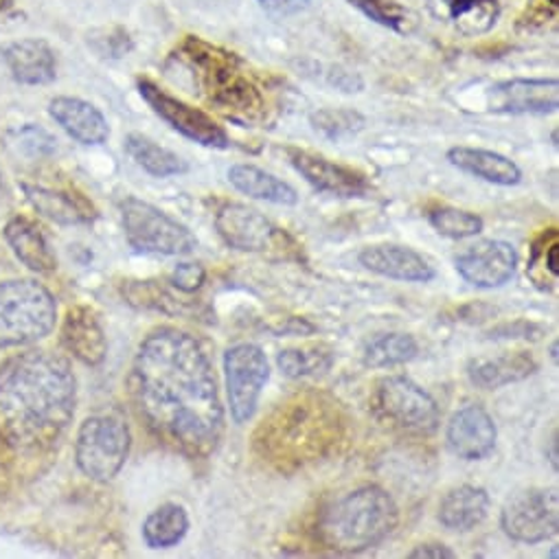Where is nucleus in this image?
<instances>
[{
	"label": "nucleus",
	"instance_id": "nucleus-1",
	"mask_svg": "<svg viewBox=\"0 0 559 559\" xmlns=\"http://www.w3.org/2000/svg\"><path fill=\"white\" fill-rule=\"evenodd\" d=\"M130 384L158 441L191 459H204L217 448L224 408L215 369L195 336L178 328L150 332L136 352Z\"/></svg>",
	"mask_w": 559,
	"mask_h": 559
},
{
	"label": "nucleus",
	"instance_id": "nucleus-2",
	"mask_svg": "<svg viewBox=\"0 0 559 559\" xmlns=\"http://www.w3.org/2000/svg\"><path fill=\"white\" fill-rule=\"evenodd\" d=\"M78 380L71 362L29 349L0 365V435L23 450L53 445L75 415Z\"/></svg>",
	"mask_w": 559,
	"mask_h": 559
},
{
	"label": "nucleus",
	"instance_id": "nucleus-3",
	"mask_svg": "<svg viewBox=\"0 0 559 559\" xmlns=\"http://www.w3.org/2000/svg\"><path fill=\"white\" fill-rule=\"evenodd\" d=\"M343 435L336 400L319 391H299L278 402L254 430V452L282 472L325 456Z\"/></svg>",
	"mask_w": 559,
	"mask_h": 559
},
{
	"label": "nucleus",
	"instance_id": "nucleus-4",
	"mask_svg": "<svg viewBox=\"0 0 559 559\" xmlns=\"http://www.w3.org/2000/svg\"><path fill=\"white\" fill-rule=\"evenodd\" d=\"M400 522L395 498L378 487H358L332 504L317 520V539L323 548L343 555H358L380 546Z\"/></svg>",
	"mask_w": 559,
	"mask_h": 559
},
{
	"label": "nucleus",
	"instance_id": "nucleus-5",
	"mask_svg": "<svg viewBox=\"0 0 559 559\" xmlns=\"http://www.w3.org/2000/svg\"><path fill=\"white\" fill-rule=\"evenodd\" d=\"M182 62L195 80L198 93L224 117L239 123H254L265 110L257 84L243 75L233 53L215 49L202 40H187Z\"/></svg>",
	"mask_w": 559,
	"mask_h": 559
},
{
	"label": "nucleus",
	"instance_id": "nucleus-6",
	"mask_svg": "<svg viewBox=\"0 0 559 559\" xmlns=\"http://www.w3.org/2000/svg\"><path fill=\"white\" fill-rule=\"evenodd\" d=\"M58 321L56 297L34 278L0 284V352L47 338Z\"/></svg>",
	"mask_w": 559,
	"mask_h": 559
},
{
	"label": "nucleus",
	"instance_id": "nucleus-7",
	"mask_svg": "<svg viewBox=\"0 0 559 559\" xmlns=\"http://www.w3.org/2000/svg\"><path fill=\"white\" fill-rule=\"evenodd\" d=\"M132 432L117 413H97L84 419L75 439V461L84 476L95 483L112 480L126 465Z\"/></svg>",
	"mask_w": 559,
	"mask_h": 559
},
{
	"label": "nucleus",
	"instance_id": "nucleus-8",
	"mask_svg": "<svg viewBox=\"0 0 559 559\" xmlns=\"http://www.w3.org/2000/svg\"><path fill=\"white\" fill-rule=\"evenodd\" d=\"M121 222L126 239L136 252L182 257L198 248L195 235L185 224L141 198L121 202Z\"/></svg>",
	"mask_w": 559,
	"mask_h": 559
},
{
	"label": "nucleus",
	"instance_id": "nucleus-9",
	"mask_svg": "<svg viewBox=\"0 0 559 559\" xmlns=\"http://www.w3.org/2000/svg\"><path fill=\"white\" fill-rule=\"evenodd\" d=\"M373 406L382 421L408 435H432L441 421L435 397L406 376L380 380L373 393Z\"/></svg>",
	"mask_w": 559,
	"mask_h": 559
},
{
	"label": "nucleus",
	"instance_id": "nucleus-10",
	"mask_svg": "<svg viewBox=\"0 0 559 559\" xmlns=\"http://www.w3.org/2000/svg\"><path fill=\"white\" fill-rule=\"evenodd\" d=\"M500 528L520 544H539L559 531V496L552 487L515 491L500 511Z\"/></svg>",
	"mask_w": 559,
	"mask_h": 559
},
{
	"label": "nucleus",
	"instance_id": "nucleus-11",
	"mask_svg": "<svg viewBox=\"0 0 559 559\" xmlns=\"http://www.w3.org/2000/svg\"><path fill=\"white\" fill-rule=\"evenodd\" d=\"M224 378L230 417L237 426L248 424L259 406L261 391L270 380V365L259 345L239 343L224 354Z\"/></svg>",
	"mask_w": 559,
	"mask_h": 559
},
{
	"label": "nucleus",
	"instance_id": "nucleus-12",
	"mask_svg": "<svg viewBox=\"0 0 559 559\" xmlns=\"http://www.w3.org/2000/svg\"><path fill=\"white\" fill-rule=\"evenodd\" d=\"M215 230L226 246L243 252L293 250L288 246H295L284 228H278L261 211L241 202H226L217 209Z\"/></svg>",
	"mask_w": 559,
	"mask_h": 559
},
{
	"label": "nucleus",
	"instance_id": "nucleus-13",
	"mask_svg": "<svg viewBox=\"0 0 559 559\" xmlns=\"http://www.w3.org/2000/svg\"><path fill=\"white\" fill-rule=\"evenodd\" d=\"M139 93L147 102L154 115H158L171 130L182 134L185 139L200 143L204 147L213 150H226L230 147V139L222 126L213 121L211 115H206L200 108H193L185 104L182 99L171 97L150 80H139Z\"/></svg>",
	"mask_w": 559,
	"mask_h": 559
},
{
	"label": "nucleus",
	"instance_id": "nucleus-14",
	"mask_svg": "<svg viewBox=\"0 0 559 559\" xmlns=\"http://www.w3.org/2000/svg\"><path fill=\"white\" fill-rule=\"evenodd\" d=\"M518 265V250L502 239H483L456 257V272L474 288L493 290L509 284Z\"/></svg>",
	"mask_w": 559,
	"mask_h": 559
},
{
	"label": "nucleus",
	"instance_id": "nucleus-15",
	"mask_svg": "<svg viewBox=\"0 0 559 559\" xmlns=\"http://www.w3.org/2000/svg\"><path fill=\"white\" fill-rule=\"evenodd\" d=\"M290 165L321 193H330L336 198H367L371 193V185L365 174L338 165L321 154L288 147L286 150Z\"/></svg>",
	"mask_w": 559,
	"mask_h": 559
},
{
	"label": "nucleus",
	"instance_id": "nucleus-16",
	"mask_svg": "<svg viewBox=\"0 0 559 559\" xmlns=\"http://www.w3.org/2000/svg\"><path fill=\"white\" fill-rule=\"evenodd\" d=\"M559 108L557 80H507L487 91V110L498 115H550Z\"/></svg>",
	"mask_w": 559,
	"mask_h": 559
},
{
	"label": "nucleus",
	"instance_id": "nucleus-17",
	"mask_svg": "<svg viewBox=\"0 0 559 559\" xmlns=\"http://www.w3.org/2000/svg\"><path fill=\"white\" fill-rule=\"evenodd\" d=\"M498 439V428L493 417L478 404L463 406L456 411L448 424L445 441L454 456L463 461H483L487 459Z\"/></svg>",
	"mask_w": 559,
	"mask_h": 559
},
{
	"label": "nucleus",
	"instance_id": "nucleus-18",
	"mask_svg": "<svg viewBox=\"0 0 559 559\" xmlns=\"http://www.w3.org/2000/svg\"><path fill=\"white\" fill-rule=\"evenodd\" d=\"M360 265L367 270L393 278V282H408V284H428L437 276L432 263L408 246L397 243H378L367 246L358 254Z\"/></svg>",
	"mask_w": 559,
	"mask_h": 559
},
{
	"label": "nucleus",
	"instance_id": "nucleus-19",
	"mask_svg": "<svg viewBox=\"0 0 559 559\" xmlns=\"http://www.w3.org/2000/svg\"><path fill=\"white\" fill-rule=\"evenodd\" d=\"M0 56L12 78L23 86H47L58 78V62L53 49L38 38L14 40L0 47Z\"/></svg>",
	"mask_w": 559,
	"mask_h": 559
},
{
	"label": "nucleus",
	"instance_id": "nucleus-20",
	"mask_svg": "<svg viewBox=\"0 0 559 559\" xmlns=\"http://www.w3.org/2000/svg\"><path fill=\"white\" fill-rule=\"evenodd\" d=\"M51 119L78 143L102 145L110 136V126L102 110L78 97H56L49 104Z\"/></svg>",
	"mask_w": 559,
	"mask_h": 559
},
{
	"label": "nucleus",
	"instance_id": "nucleus-21",
	"mask_svg": "<svg viewBox=\"0 0 559 559\" xmlns=\"http://www.w3.org/2000/svg\"><path fill=\"white\" fill-rule=\"evenodd\" d=\"M62 345L86 367H99L108 354L106 332L91 308L69 310L62 325Z\"/></svg>",
	"mask_w": 559,
	"mask_h": 559
},
{
	"label": "nucleus",
	"instance_id": "nucleus-22",
	"mask_svg": "<svg viewBox=\"0 0 559 559\" xmlns=\"http://www.w3.org/2000/svg\"><path fill=\"white\" fill-rule=\"evenodd\" d=\"M430 14L472 38L493 29L500 16L498 0H426Z\"/></svg>",
	"mask_w": 559,
	"mask_h": 559
},
{
	"label": "nucleus",
	"instance_id": "nucleus-23",
	"mask_svg": "<svg viewBox=\"0 0 559 559\" xmlns=\"http://www.w3.org/2000/svg\"><path fill=\"white\" fill-rule=\"evenodd\" d=\"M537 371V362L526 352H507L493 358H476L467 365V378L483 391H496L526 380Z\"/></svg>",
	"mask_w": 559,
	"mask_h": 559
},
{
	"label": "nucleus",
	"instance_id": "nucleus-24",
	"mask_svg": "<svg viewBox=\"0 0 559 559\" xmlns=\"http://www.w3.org/2000/svg\"><path fill=\"white\" fill-rule=\"evenodd\" d=\"M5 241L10 243V248L14 250V254L34 272H53L58 267V257L51 250L49 239L45 237L43 228L23 217L16 215L5 224Z\"/></svg>",
	"mask_w": 559,
	"mask_h": 559
},
{
	"label": "nucleus",
	"instance_id": "nucleus-25",
	"mask_svg": "<svg viewBox=\"0 0 559 559\" xmlns=\"http://www.w3.org/2000/svg\"><path fill=\"white\" fill-rule=\"evenodd\" d=\"M489 504L491 498L485 487L459 485L443 496L439 504V522L448 531L467 533L487 518Z\"/></svg>",
	"mask_w": 559,
	"mask_h": 559
},
{
	"label": "nucleus",
	"instance_id": "nucleus-26",
	"mask_svg": "<svg viewBox=\"0 0 559 559\" xmlns=\"http://www.w3.org/2000/svg\"><path fill=\"white\" fill-rule=\"evenodd\" d=\"M448 160L450 165H454L456 169L476 176L480 180H487L491 185H500V187H513L522 180V171L520 167L498 154V152H489V150H478V147H452L448 152Z\"/></svg>",
	"mask_w": 559,
	"mask_h": 559
},
{
	"label": "nucleus",
	"instance_id": "nucleus-27",
	"mask_svg": "<svg viewBox=\"0 0 559 559\" xmlns=\"http://www.w3.org/2000/svg\"><path fill=\"white\" fill-rule=\"evenodd\" d=\"M228 182L239 193L254 198V200L282 204V206L299 204V193L293 185H288L286 180L276 178L274 174H270L261 167H254V165H246V163L233 165L228 169Z\"/></svg>",
	"mask_w": 559,
	"mask_h": 559
},
{
	"label": "nucleus",
	"instance_id": "nucleus-28",
	"mask_svg": "<svg viewBox=\"0 0 559 559\" xmlns=\"http://www.w3.org/2000/svg\"><path fill=\"white\" fill-rule=\"evenodd\" d=\"M23 191L29 200V204L45 217L73 226V224H88L97 217L93 204H88L80 195H71L67 191H56L38 185H23Z\"/></svg>",
	"mask_w": 559,
	"mask_h": 559
},
{
	"label": "nucleus",
	"instance_id": "nucleus-29",
	"mask_svg": "<svg viewBox=\"0 0 559 559\" xmlns=\"http://www.w3.org/2000/svg\"><path fill=\"white\" fill-rule=\"evenodd\" d=\"M189 515L182 504L165 502L156 507L143 522V542L150 548H171L185 539Z\"/></svg>",
	"mask_w": 559,
	"mask_h": 559
},
{
	"label": "nucleus",
	"instance_id": "nucleus-30",
	"mask_svg": "<svg viewBox=\"0 0 559 559\" xmlns=\"http://www.w3.org/2000/svg\"><path fill=\"white\" fill-rule=\"evenodd\" d=\"M126 152L141 169H145L154 178H169L189 169V165L178 154L143 134H130L126 139Z\"/></svg>",
	"mask_w": 559,
	"mask_h": 559
},
{
	"label": "nucleus",
	"instance_id": "nucleus-31",
	"mask_svg": "<svg viewBox=\"0 0 559 559\" xmlns=\"http://www.w3.org/2000/svg\"><path fill=\"white\" fill-rule=\"evenodd\" d=\"M334 365V352L325 345H308V347H290L278 352L276 367L286 378L301 380L310 376H321L330 371Z\"/></svg>",
	"mask_w": 559,
	"mask_h": 559
},
{
	"label": "nucleus",
	"instance_id": "nucleus-32",
	"mask_svg": "<svg viewBox=\"0 0 559 559\" xmlns=\"http://www.w3.org/2000/svg\"><path fill=\"white\" fill-rule=\"evenodd\" d=\"M419 345L411 334H382L365 349V365L371 369H391L415 360Z\"/></svg>",
	"mask_w": 559,
	"mask_h": 559
},
{
	"label": "nucleus",
	"instance_id": "nucleus-33",
	"mask_svg": "<svg viewBox=\"0 0 559 559\" xmlns=\"http://www.w3.org/2000/svg\"><path fill=\"white\" fill-rule=\"evenodd\" d=\"M428 222L430 226L450 239H467V237H476L478 233H483V217L472 213V211H463L456 206H437L428 213Z\"/></svg>",
	"mask_w": 559,
	"mask_h": 559
},
{
	"label": "nucleus",
	"instance_id": "nucleus-34",
	"mask_svg": "<svg viewBox=\"0 0 559 559\" xmlns=\"http://www.w3.org/2000/svg\"><path fill=\"white\" fill-rule=\"evenodd\" d=\"M312 128L332 141L356 136L365 128V117L349 108H321L310 117Z\"/></svg>",
	"mask_w": 559,
	"mask_h": 559
},
{
	"label": "nucleus",
	"instance_id": "nucleus-35",
	"mask_svg": "<svg viewBox=\"0 0 559 559\" xmlns=\"http://www.w3.org/2000/svg\"><path fill=\"white\" fill-rule=\"evenodd\" d=\"M347 3L356 10H360L373 23H378L391 32H397V34H406L408 23L413 21L411 14L404 12L395 3V0H347Z\"/></svg>",
	"mask_w": 559,
	"mask_h": 559
},
{
	"label": "nucleus",
	"instance_id": "nucleus-36",
	"mask_svg": "<svg viewBox=\"0 0 559 559\" xmlns=\"http://www.w3.org/2000/svg\"><path fill=\"white\" fill-rule=\"evenodd\" d=\"M559 233L557 228H548L535 243H533V254L528 261V274H533L537 267H542L544 272V290L557 282L559 276Z\"/></svg>",
	"mask_w": 559,
	"mask_h": 559
},
{
	"label": "nucleus",
	"instance_id": "nucleus-37",
	"mask_svg": "<svg viewBox=\"0 0 559 559\" xmlns=\"http://www.w3.org/2000/svg\"><path fill=\"white\" fill-rule=\"evenodd\" d=\"M204 278H206V270H204L202 263H189V261H185V263H178V265L174 267L169 282H171V286H174L176 290L191 295V293H195V290L202 288Z\"/></svg>",
	"mask_w": 559,
	"mask_h": 559
},
{
	"label": "nucleus",
	"instance_id": "nucleus-38",
	"mask_svg": "<svg viewBox=\"0 0 559 559\" xmlns=\"http://www.w3.org/2000/svg\"><path fill=\"white\" fill-rule=\"evenodd\" d=\"M21 141L23 147L32 154V156H49L56 152V141L49 132H45L43 128L29 126L21 132Z\"/></svg>",
	"mask_w": 559,
	"mask_h": 559
},
{
	"label": "nucleus",
	"instance_id": "nucleus-39",
	"mask_svg": "<svg viewBox=\"0 0 559 559\" xmlns=\"http://www.w3.org/2000/svg\"><path fill=\"white\" fill-rule=\"evenodd\" d=\"M259 5L274 16H293L304 12L310 0H259Z\"/></svg>",
	"mask_w": 559,
	"mask_h": 559
},
{
	"label": "nucleus",
	"instance_id": "nucleus-40",
	"mask_svg": "<svg viewBox=\"0 0 559 559\" xmlns=\"http://www.w3.org/2000/svg\"><path fill=\"white\" fill-rule=\"evenodd\" d=\"M408 557L411 559H454L456 552L445 544L432 542V544H419L415 550L408 552Z\"/></svg>",
	"mask_w": 559,
	"mask_h": 559
},
{
	"label": "nucleus",
	"instance_id": "nucleus-41",
	"mask_svg": "<svg viewBox=\"0 0 559 559\" xmlns=\"http://www.w3.org/2000/svg\"><path fill=\"white\" fill-rule=\"evenodd\" d=\"M330 82L341 88L343 93H360L365 88V82L356 75V73H349V71H343V69H336L332 75H330Z\"/></svg>",
	"mask_w": 559,
	"mask_h": 559
},
{
	"label": "nucleus",
	"instance_id": "nucleus-42",
	"mask_svg": "<svg viewBox=\"0 0 559 559\" xmlns=\"http://www.w3.org/2000/svg\"><path fill=\"white\" fill-rule=\"evenodd\" d=\"M531 332H539V334H542V330H539V328H535V325H531V323H522V321H520V323L502 325V328L493 330L489 338H531V336H528Z\"/></svg>",
	"mask_w": 559,
	"mask_h": 559
},
{
	"label": "nucleus",
	"instance_id": "nucleus-43",
	"mask_svg": "<svg viewBox=\"0 0 559 559\" xmlns=\"http://www.w3.org/2000/svg\"><path fill=\"white\" fill-rule=\"evenodd\" d=\"M548 461H550V465H552V469H557V435L550 439V452H548Z\"/></svg>",
	"mask_w": 559,
	"mask_h": 559
},
{
	"label": "nucleus",
	"instance_id": "nucleus-44",
	"mask_svg": "<svg viewBox=\"0 0 559 559\" xmlns=\"http://www.w3.org/2000/svg\"><path fill=\"white\" fill-rule=\"evenodd\" d=\"M548 3H550V5H555V8H557V5H559V0H548Z\"/></svg>",
	"mask_w": 559,
	"mask_h": 559
}]
</instances>
